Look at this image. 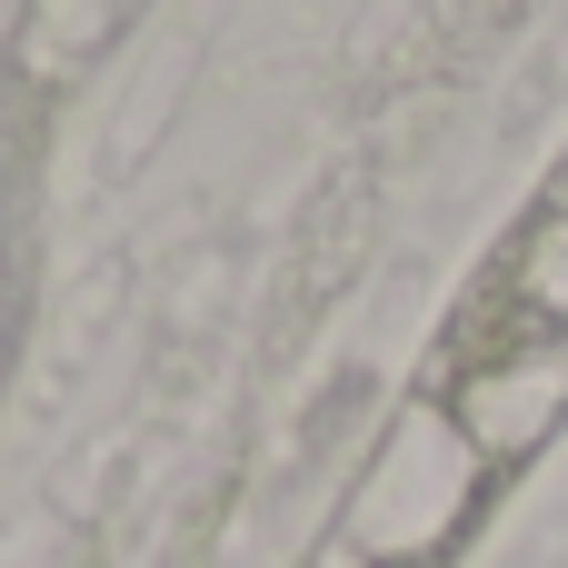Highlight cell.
<instances>
[{"mask_svg":"<svg viewBox=\"0 0 568 568\" xmlns=\"http://www.w3.org/2000/svg\"><path fill=\"white\" fill-rule=\"evenodd\" d=\"M568 349V150L549 160V180L519 200L509 240L479 260L459 329H449V369H499V359H539Z\"/></svg>","mask_w":568,"mask_h":568,"instance_id":"obj_1","label":"cell"},{"mask_svg":"<svg viewBox=\"0 0 568 568\" xmlns=\"http://www.w3.org/2000/svg\"><path fill=\"white\" fill-rule=\"evenodd\" d=\"M150 0H20V30H10V60L30 80H80Z\"/></svg>","mask_w":568,"mask_h":568,"instance_id":"obj_2","label":"cell"}]
</instances>
